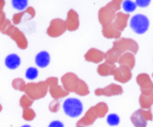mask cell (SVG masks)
Wrapping results in <instances>:
<instances>
[{
	"label": "cell",
	"mask_w": 153,
	"mask_h": 127,
	"mask_svg": "<svg viewBox=\"0 0 153 127\" xmlns=\"http://www.w3.org/2000/svg\"><path fill=\"white\" fill-rule=\"evenodd\" d=\"M1 33L6 34L7 36H9L12 41L16 42V44L18 45V47L20 49H26L29 46V42L26 40V36L24 35L22 31L18 29L16 25H13L12 22L10 23L9 25H7L4 29L1 31Z\"/></svg>",
	"instance_id": "obj_5"
},
{
	"label": "cell",
	"mask_w": 153,
	"mask_h": 127,
	"mask_svg": "<svg viewBox=\"0 0 153 127\" xmlns=\"http://www.w3.org/2000/svg\"><path fill=\"white\" fill-rule=\"evenodd\" d=\"M1 111H2V105L0 104V112H1Z\"/></svg>",
	"instance_id": "obj_37"
},
{
	"label": "cell",
	"mask_w": 153,
	"mask_h": 127,
	"mask_svg": "<svg viewBox=\"0 0 153 127\" xmlns=\"http://www.w3.org/2000/svg\"><path fill=\"white\" fill-rule=\"evenodd\" d=\"M4 65L9 69H16L21 65V58L16 54H9L4 59Z\"/></svg>",
	"instance_id": "obj_23"
},
{
	"label": "cell",
	"mask_w": 153,
	"mask_h": 127,
	"mask_svg": "<svg viewBox=\"0 0 153 127\" xmlns=\"http://www.w3.org/2000/svg\"><path fill=\"white\" fill-rule=\"evenodd\" d=\"M108 113V106L105 102H100L96 105L90 108L83 115L82 118H80L76 123V127H89L92 125L97 118L105 117V115Z\"/></svg>",
	"instance_id": "obj_2"
},
{
	"label": "cell",
	"mask_w": 153,
	"mask_h": 127,
	"mask_svg": "<svg viewBox=\"0 0 153 127\" xmlns=\"http://www.w3.org/2000/svg\"><path fill=\"white\" fill-rule=\"evenodd\" d=\"M114 79L117 82L126 83L131 79V70L125 66H119L114 72Z\"/></svg>",
	"instance_id": "obj_16"
},
{
	"label": "cell",
	"mask_w": 153,
	"mask_h": 127,
	"mask_svg": "<svg viewBox=\"0 0 153 127\" xmlns=\"http://www.w3.org/2000/svg\"><path fill=\"white\" fill-rule=\"evenodd\" d=\"M21 127H31L30 125H23V126H21Z\"/></svg>",
	"instance_id": "obj_36"
},
{
	"label": "cell",
	"mask_w": 153,
	"mask_h": 127,
	"mask_svg": "<svg viewBox=\"0 0 153 127\" xmlns=\"http://www.w3.org/2000/svg\"><path fill=\"white\" fill-rule=\"evenodd\" d=\"M137 83L140 87L141 94H151L153 92V81L147 73H140L137 77Z\"/></svg>",
	"instance_id": "obj_12"
},
{
	"label": "cell",
	"mask_w": 153,
	"mask_h": 127,
	"mask_svg": "<svg viewBox=\"0 0 153 127\" xmlns=\"http://www.w3.org/2000/svg\"><path fill=\"white\" fill-rule=\"evenodd\" d=\"M11 3H12V7L14 8V9L19 10V12L24 11V10L29 7L27 0H12Z\"/></svg>",
	"instance_id": "obj_26"
},
{
	"label": "cell",
	"mask_w": 153,
	"mask_h": 127,
	"mask_svg": "<svg viewBox=\"0 0 153 127\" xmlns=\"http://www.w3.org/2000/svg\"><path fill=\"white\" fill-rule=\"evenodd\" d=\"M121 8H123V10L125 11V13L129 14V13L134 12V10L137 9V6H136L134 1H131V0H125V1L121 2Z\"/></svg>",
	"instance_id": "obj_25"
},
{
	"label": "cell",
	"mask_w": 153,
	"mask_h": 127,
	"mask_svg": "<svg viewBox=\"0 0 153 127\" xmlns=\"http://www.w3.org/2000/svg\"><path fill=\"white\" fill-rule=\"evenodd\" d=\"M51 63V55L46 51L39 52L35 56V64L39 68H46Z\"/></svg>",
	"instance_id": "obj_21"
},
{
	"label": "cell",
	"mask_w": 153,
	"mask_h": 127,
	"mask_svg": "<svg viewBox=\"0 0 153 127\" xmlns=\"http://www.w3.org/2000/svg\"><path fill=\"white\" fill-rule=\"evenodd\" d=\"M152 77H153V75H152Z\"/></svg>",
	"instance_id": "obj_38"
},
{
	"label": "cell",
	"mask_w": 153,
	"mask_h": 127,
	"mask_svg": "<svg viewBox=\"0 0 153 127\" xmlns=\"http://www.w3.org/2000/svg\"><path fill=\"white\" fill-rule=\"evenodd\" d=\"M66 26H67V31L74 32L78 30L80 25V20H79V14L74 11V10H69L67 13V19L65 20Z\"/></svg>",
	"instance_id": "obj_15"
},
{
	"label": "cell",
	"mask_w": 153,
	"mask_h": 127,
	"mask_svg": "<svg viewBox=\"0 0 153 127\" xmlns=\"http://www.w3.org/2000/svg\"><path fill=\"white\" fill-rule=\"evenodd\" d=\"M115 54H117L120 58V56L125 53H132V54H137L139 51V46H138L137 42L131 40V38H118L114 42L113 47L111 48Z\"/></svg>",
	"instance_id": "obj_4"
},
{
	"label": "cell",
	"mask_w": 153,
	"mask_h": 127,
	"mask_svg": "<svg viewBox=\"0 0 153 127\" xmlns=\"http://www.w3.org/2000/svg\"><path fill=\"white\" fill-rule=\"evenodd\" d=\"M134 3H136L137 7L146 8V7H148L151 3V0H137V1H134Z\"/></svg>",
	"instance_id": "obj_33"
},
{
	"label": "cell",
	"mask_w": 153,
	"mask_h": 127,
	"mask_svg": "<svg viewBox=\"0 0 153 127\" xmlns=\"http://www.w3.org/2000/svg\"><path fill=\"white\" fill-rule=\"evenodd\" d=\"M118 64H119V66H125L129 68V69H132L136 65V59H134V55L132 53H125L120 56V58L118 59Z\"/></svg>",
	"instance_id": "obj_20"
},
{
	"label": "cell",
	"mask_w": 153,
	"mask_h": 127,
	"mask_svg": "<svg viewBox=\"0 0 153 127\" xmlns=\"http://www.w3.org/2000/svg\"><path fill=\"white\" fill-rule=\"evenodd\" d=\"M121 2L119 0H114L108 2L106 6L101 8L99 11V21L103 26L107 25L109 23H113L115 19L116 13L119 12V9L121 8Z\"/></svg>",
	"instance_id": "obj_3"
},
{
	"label": "cell",
	"mask_w": 153,
	"mask_h": 127,
	"mask_svg": "<svg viewBox=\"0 0 153 127\" xmlns=\"http://www.w3.org/2000/svg\"><path fill=\"white\" fill-rule=\"evenodd\" d=\"M153 116L150 110H142L139 108L132 113L130 121L134 127H147L148 122L152 121Z\"/></svg>",
	"instance_id": "obj_9"
},
{
	"label": "cell",
	"mask_w": 153,
	"mask_h": 127,
	"mask_svg": "<svg viewBox=\"0 0 153 127\" xmlns=\"http://www.w3.org/2000/svg\"><path fill=\"white\" fill-rule=\"evenodd\" d=\"M67 31V26L65 23V20L62 19H53L49 23V26L47 29V34L51 37H58Z\"/></svg>",
	"instance_id": "obj_11"
},
{
	"label": "cell",
	"mask_w": 153,
	"mask_h": 127,
	"mask_svg": "<svg viewBox=\"0 0 153 127\" xmlns=\"http://www.w3.org/2000/svg\"><path fill=\"white\" fill-rule=\"evenodd\" d=\"M129 25H130L131 30L137 33V34H143L149 30L150 26V21L148 19L147 16H144L142 13H138L134 14V16H131L129 20Z\"/></svg>",
	"instance_id": "obj_8"
},
{
	"label": "cell",
	"mask_w": 153,
	"mask_h": 127,
	"mask_svg": "<svg viewBox=\"0 0 153 127\" xmlns=\"http://www.w3.org/2000/svg\"><path fill=\"white\" fill-rule=\"evenodd\" d=\"M61 83H62V88L68 93L74 92L81 96L88 95L90 93L88 84L72 72L65 73L64 76L61 77Z\"/></svg>",
	"instance_id": "obj_1"
},
{
	"label": "cell",
	"mask_w": 153,
	"mask_h": 127,
	"mask_svg": "<svg viewBox=\"0 0 153 127\" xmlns=\"http://www.w3.org/2000/svg\"><path fill=\"white\" fill-rule=\"evenodd\" d=\"M33 100L31 98H29L26 94H23L20 99V105H21V108L24 110V108H30L32 106L33 104Z\"/></svg>",
	"instance_id": "obj_29"
},
{
	"label": "cell",
	"mask_w": 153,
	"mask_h": 127,
	"mask_svg": "<svg viewBox=\"0 0 153 127\" xmlns=\"http://www.w3.org/2000/svg\"><path fill=\"white\" fill-rule=\"evenodd\" d=\"M25 16H29L30 20L33 19V18L35 16V10H34L33 7H27L24 11H21V12H18V13H16V14H13L12 24L16 26L18 25V24H20V23L22 22L23 18H24Z\"/></svg>",
	"instance_id": "obj_17"
},
{
	"label": "cell",
	"mask_w": 153,
	"mask_h": 127,
	"mask_svg": "<svg viewBox=\"0 0 153 127\" xmlns=\"http://www.w3.org/2000/svg\"><path fill=\"white\" fill-rule=\"evenodd\" d=\"M48 86V92L51 95L53 100H59L61 98H66L68 96L69 93L62 88L61 86H59L58 83V79L56 77H49L45 80Z\"/></svg>",
	"instance_id": "obj_10"
},
{
	"label": "cell",
	"mask_w": 153,
	"mask_h": 127,
	"mask_svg": "<svg viewBox=\"0 0 153 127\" xmlns=\"http://www.w3.org/2000/svg\"><path fill=\"white\" fill-rule=\"evenodd\" d=\"M121 93H123V88L116 83H111L105 88H99L95 90L96 95H104V96H114Z\"/></svg>",
	"instance_id": "obj_13"
},
{
	"label": "cell",
	"mask_w": 153,
	"mask_h": 127,
	"mask_svg": "<svg viewBox=\"0 0 153 127\" xmlns=\"http://www.w3.org/2000/svg\"><path fill=\"white\" fill-rule=\"evenodd\" d=\"M35 116H36L35 111H34L32 108H24V110H23V113H22L23 120H25V121L30 122V121H33V120L35 118Z\"/></svg>",
	"instance_id": "obj_28"
},
{
	"label": "cell",
	"mask_w": 153,
	"mask_h": 127,
	"mask_svg": "<svg viewBox=\"0 0 153 127\" xmlns=\"http://www.w3.org/2000/svg\"><path fill=\"white\" fill-rule=\"evenodd\" d=\"M84 59L86 61H90V63L102 64L105 61V53H103L102 51H100L97 48H91L85 53Z\"/></svg>",
	"instance_id": "obj_14"
},
{
	"label": "cell",
	"mask_w": 153,
	"mask_h": 127,
	"mask_svg": "<svg viewBox=\"0 0 153 127\" xmlns=\"http://www.w3.org/2000/svg\"><path fill=\"white\" fill-rule=\"evenodd\" d=\"M38 77V70L35 67H30L25 71V78L27 80H35Z\"/></svg>",
	"instance_id": "obj_31"
},
{
	"label": "cell",
	"mask_w": 153,
	"mask_h": 127,
	"mask_svg": "<svg viewBox=\"0 0 153 127\" xmlns=\"http://www.w3.org/2000/svg\"><path fill=\"white\" fill-rule=\"evenodd\" d=\"M65 114L68 115L69 117H79L83 113V104L79 99L76 98H68L62 103Z\"/></svg>",
	"instance_id": "obj_7"
},
{
	"label": "cell",
	"mask_w": 153,
	"mask_h": 127,
	"mask_svg": "<svg viewBox=\"0 0 153 127\" xmlns=\"http://www.w3.org/2000/svg\"><path fill=\"white\" fill-rule=\"evenodd\" d=\"M128 19H129V14L125 12H117L116 13V16H115V19L113 21V23L115 24V26L117 28L118 30L120 32H123L126 28L128 23Z\"/></svg>",
	"instance_id": "obj_19"
},
{
	"label": "cell",
	"mask_w": 153,
	"mask_h": 127,
	"mask_svg": "<svg viewBox=\"0 0 153 127\" xmlns=\"http://www.w3.org/2000/svg\"><path fill=\"white\" fill-rule=\"evenodd\" d=\"M139 103L142 110H150L153 105V92L151 94H140Z\"/></svg>",
	"instance_id": "obj_24"
},
{
	"label": "cell",
	"mask_w": 153,
	"mask_h": 127,
	"mask_svg": "<svg viewBox=\"0 0 153 127\" xmlns=\"http://www.w3.org/2000/svg\"><path fill=\"white\" fill-rule=\"evenodd\" d=\"M48 93V86L46 81H39V82H29L26 83L24 94L31 98L33 101L39 100L46 96Z\"/></svg>",
	"instance_id": "obj_6"
},
{
	"label": "cell",
	"mask_w": 153,
	"mask_h": 127,
	"mask_svg": "<svg viewBox=\"0 0 153 127\" xmlns=\"http://www.w3.org/2000/svg\"><path fill=\"white\" fill-rule=\"evenodd\" d=\"M48 127H65V125L60 121H53L51 124L48 125Z\"/></svg>",
	"instance_id": "obj_34"
},
{
	"label": "cell",
	"mask_w": 153,
	"mask_h": 127,
	"mask_svg": "<svg viewBox=\"0 0 153 127\" xmlns=\"http://www.w3.org/2000/svg\"><path fill=\"white\" fill-rule=\"evenodd\" d=\"M102 33L106 38H115V40H118L121 36V32L115 26L114 23H109L107 25L103 26Z\"/></svg>",
	"instance_id": "obj_18"
},
{
	"label": "cell",
	"mask_w": 153,
	"mask_h": 127,
	"mask_svg": "<svg viewBox=\"0 0 153 127\" xmlns=\"http://www.w3.org/2000/svg\"><path fill=\"white\" fill-rule=\"evenodd\" d=\"M106 122H107V124H108L109 126H117V125H119V123H120V118H119V116H118L117 114L113 113V114L107 115Z\"/></svg>",
	"instance_id": "obj_30"
},
{
	"label": "cell",
	"mask_w": 153,
	"mask_h": 127,
	"mask_svg": "<svg viewBox=\"0 0 153 127\" xmlns=\"http://www.w3.org/2000/svg\"><path fill=\"white\" fill-rule=\"evenodd\" d=\"M4 1L3 0H0V16H1V14L3 13V7H4Z\"/></svg>",
	"instance_id": "obj_35"
},
{
	"label": "cell",
	"mask_w": 153,
	"mask_h": 127,
	"mask_svg": "<svg viewBox=\"0 0 153 127\" xmlns=\"http://www.w3.org/2000/svg\"><path fill=\"white\" fill-rule=\"evenodd\" d=\"M116 68L117 67L115 66V65H111V64H107L104 61V63L100 64L99 67H97V73H99L100 76H103V77L114 76Z\"/></svg>",
	"instance_id": "obj_22"
},
{
	"label": "cell",
	"mask_w": 153,
	"mask_h": 127,
	"mask_svg": "<svg viewBox=\"0 0 153 127\" xmlns=\"http://www.w3.org/2000/svg\"><path fill=\"white\" fill-rule=\"evenodd\" d=\"M48 108H49V111L51 113H56V112L59 111V108H60V102H59V100H53L49 103Z\"/></svg>",
	"instance_id": "obj_32"
},
{
	"label": "cell",
	"mask_w": 153,
	"mask_h": 127,
	"mask_svg": "<svg viewBox=\"0 0 153 127\" xmlns=\"http://www.w3.org/2000/svg\"><path fill=\"white\" fill-rule=\"evenodd\" d=\"M25 86H26V82L23 79H21V78H16V79L12 81L13 89L18 90V91H23V92H24Z\"/></svg>",
	"instance_id": "obj_27"
}]
</instances>
